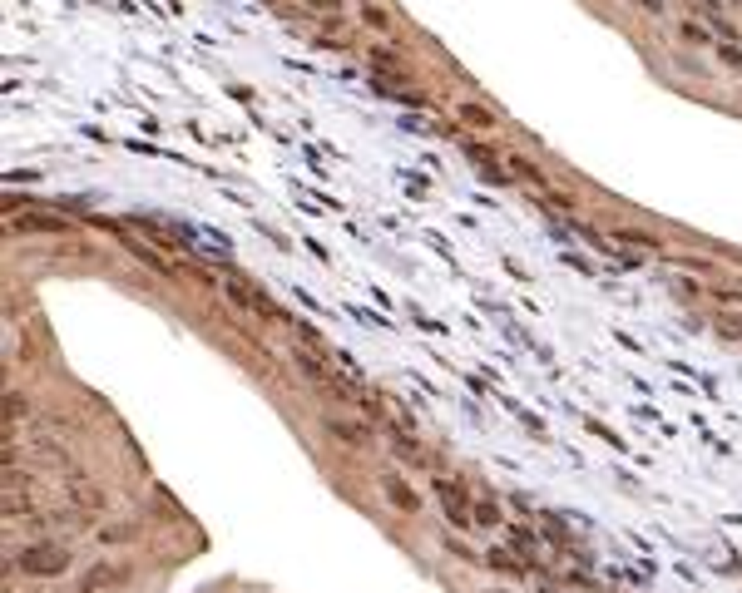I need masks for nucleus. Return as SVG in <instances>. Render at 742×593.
Here are the masks:
<instances>
[{"label": "nucleus", "instance_id": "7ed1b4c3", "mask_svg": "<svg viewBox=\"0 0 742 593\" xmlns=\"http://www.w3.org/2000/svg\"><path fill=\"white\" fill-rule=\"evenodd\" d=\"M435 494H440V504H445V514L455 519V524H470L475 514H465V489L455 485V480H440L435 475Z\"/></svg>", "mask_w": 742, "mask_h": 593}, {"label": "nucleus", "instance_id": "4468645a", "mask_svg": "<svg viewBox=\"0 0 742 593\" xmlns=\"http://www.w3.org/2000/svg\"><path fill=\"white\" fill-rule=\"evenodd\" d=\"M6 411H11V420H20V411H25V401H20V396H6Z\"/></svg>", "mask_w": 742, "mask_h": 593}, {"label": "nucleus", "instance_id": "f257e3e1", "mask_svg": "<svg viewBox=\"0 0 742 593\" xmlns=\"http://www.w3.org/2000/svg\"><path fill=\"white\" fill-rule=\"evenodd\" d=\"M16 568L30 573V578H55V573L70 568V554H65L60 544H30V549L16 554Z\"/></svg>", "mask_w": 742, "mask_h": 593}, {"label": "nucleus", "instance_id": "1a4fd4ad", "mask_svg": "<svg viewBox=\"0 0 742 593\" xmlns=\"http://www.w3.org/2000/svg\"><path fill=\"white\" fill-rule=\"evenodd\" d=\"M475 524H480V529H495V524H500V509H495L490 499H480V504H475Z\"/></svg>", "mask_w": 742, "mask_h": 593}, {"label": "nucleus", "instance_id": "6e6552de", "mask_svg": "<svg viewBox=\"0 0 742 593\" xmlns=\"http://www.w3.org/2000/svg\"><path fill=\"white\" fill-rule=\"evenodd\" d=\"M485 563H490L495 573H520V558H515V554H505V549H490V554H485Z\"/></svg>", "mask_w": 742, "mask_h": 593}, {"label": "nucleus", "instance_id": "9d476101", "mask_svg": "<svg viewBox=\"0 0 742 593\" xmlns=\"http://www.w3.org/2000/svg\"><path fill=\"white\" fill-rule=\"evenodd\" d=\"M297 366H302V371H307L312 381H327V366H322V361H317L312 351H297Z\"/></svg>", "mask_w": 742, "mask_h": 593}, {"label": "nucleus", "instance_id": "2eb2a0df", "mask_svg": "<svg viewBox=\"0 0 742 593\" xmlns=\"http://www.w3.org/2000/svg\"><path fill=\"white\" fill-rule=\"evenodd\" d=\"M312 6H317V11H337V6H342V0H312Z\"/></svg>", "mask_w": 742, "mask_h": 593}, {"label": "nucleus", "instance_id": "423d86ee", "mask_svg": "<svg viewBox=\"0 0 742 593\" xmlns=\"http://www.w3.org/2000/svg\"><path fill=\"white\" fill-rule=\"evenodd\" d=\"M510 173H515L520 183H535V188L545 183V173H540V168H535L530 158H520V154H510Z\"/></svg>", "mask_w": 742, "mask_h": 593}, {"label": "nucleus", "instance_id": "dca6fc26", "mask_svg": "<svg viewBox=\"0 0 742 593\" xmlns=\"http://www.w3.org/2000/svg\"><path fill=\"white\" fill-rule=\"evenodd\" d=\"M495 593H505V588H495Z\"/></svg>", "mask_w": 742, "mask_h": 593}, {"label": "nucleus", "instance_id": "39448f33", "mask_svg": "<svg viewBox=\"0 0 742 593\" xmlns=\"http://www.w3.org/2000/svg\"><path fill=\"white\" fill-rule=\"evenodd\" d=\"M327 430H332V435H342L347 445H366V440H371V430H366V425H347V420H327Z\"/></svg>", "mask_w": 742, "mask_h": 593}, {"label": "nucleus", "instance_id": "ddd939ff", "mask_svg": "<svg viewBox=\"0 0 742 593\" xmlns=\"http://www.w3.org/2000/svg\"><path fill=\"white\" fill-rule=\"evenodd\" d=\"M99 539H104V544H124V539H134V524H109Z\"/></svg>", "mask_w": 742, "mask_h": 593}, {"label": "nucleus", "instance_id": "f3484780", "mask_svg": "<svg viewBox=\"0 0 742 593\" xmlns=\"http://www.w3.org/2000/svg\"><path fill=\"white\" fill-rule=\"evenodd\" d=\"M545 593H555V588H545Z\"/></svg>", "mask_w": 742, "mask_h": 593}, {"label": "nucleus", "instance_id": "f03ea898", "mask_svg": "<svg viewBox=\"0 0 742 593\" xmlns=\"http://www.w3.org/2000/svg\"><path fill=\"white\" fill-rule=\"evenodd\" d=\"M381 494H386V504H391V509H401V514H416V509H421V494H416L406 480H396V475H386V480H381Z\"/></svg>", "mask_w": 742, "mask_h": 593}, {"label": "nucleus", "instance_id": "20e7f679", "mask_svg": "<svg viewBox=\"0 0 742 593\" xmlns=\"http://www.w3.org/2000/svg\"><path fill=\"white\" fill-rule=\"evenodd\" d=\"M455 114H460V124H470V129H490V124H495V114H490L485 104H475V99H460Z\"/></svg>", "mask_w": 742, "mask_h": 593}, {"label": "nucleus", "instance_id": "f8f14e48", "mask_svg": "<svg viewBox=\"0 0 742 593\" xmlns=\"http://www.w3.org/2000/svg\"><path fill=\"white\" fill-rule=\"evenodd\" d=\"M114 578H119V573H114L109 563H99V568H89V578H85V593H89V588H104V583H114Z\"/></svg>", "mask_w": 742, "mask_h": 593}, {"label": "nucleus", "instance_id": "9b49d317", "mask_svg": "<svg viewBox=\"0 0 742 593\" xmlns=\"http://www.w3.org/2000/svg\"><path fill=\"white\" fill-rule=\"evenodd\" d=\"M510 549H515V554H530V549H535V534H530L525 524H515V529H510Z\"/></svg>", "mask_w": 742, "mask_h": 593}, {"label": "nucleus", "instance_id": "0eeeda50", "mask_svg": "<svg viewBox=\"0 0 742 593\" xmlns=\"http://www.w3.org/2000/svg\"><path fill=\"white\" fill-rule=\"evenodd\" d=\"M361 25L376 30V35H386V30H391V15H386L381 6H361Z\"/></svg>", "mask_w": 742, "mask_h": 593}]
</instances>
